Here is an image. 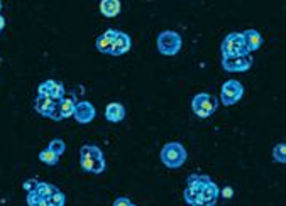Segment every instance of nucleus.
<instances>
[{
  "label": "nucleus",
  "mask_w": 286,
  "mask_h": 206,
  "mask_svg": "<svg viewBox=\"0 0 286 206\" xmlns=\"http://www.w3.org/2000/svg\"><path fill=\"white\" fill-rule=\"evenodd\" d=\"M161 161L166 168L178 169L186 161V149L180 142H168L161 149Z\"/></svg>",
  "instance_id": "obj_1"
},
{
  "label": "nucleus",
  "mask_w": 286,
  "mask_h": 206,
  "mask_svg": "<svg viewBox=\"0 0 286 206\" xmlns=\"http://www.w3.org/2000/svg\"><path fill=\"white\" fill-rule=\"evenodd\" d=\"M224 58H236V56H248V47L244 44L241 32H231L229 36H225L220 46Z\"/></svg>",
  "instance_id": "obj_2"
},
{
  "label": "nucleus",
  "mask_w": 286,
  "mask_h": 206,
  "mask_svg": "<svg viewBox=\"0 0 286 206\" xmlns=\"http://www.w3.org/2000/svg\"><path fill=\"white\" fill-rule=\"evenodd\" d=\"M217 107H219V102L214 95L209 93H198L193 96L192 100V110L197 117L200 118H207L210 115H214Z\"/></svg>",
  "instance_id": "obj_3"
},
{
  "label": "nucleus",
  "mask_w": 286,
  "mask_h": 206,
  "mask_svg": "<svg viewBox=\"0 0 286 206\" xmlns=\"http://www.w3.org/2000/svg\"><path fill=\"white\" fill-rule=\"evenodd\" d=\"M181 49V36L175 30H163L158 36V51L163 56H175Z\"/></svg>",
  "instance_id": "obj_4"
},
{
  "label": "nucleus",
  "mask_w": 286,
  "mask_h": 206,
  "mask_svg": "<svg viewBox=\"0 0 286 206\" xmlns=\"http://www.w3.org/2000/svg\"><path fill=\"white\" fill-rule=\"evenodd\" d=\"M244 95V86H242L241 81L237 80H229L224 83L222 90H220V100L225 107H231V105H236Z\"/></svg>",
  "instance_id": "obj_5"
},
{
  "label": "nucleus",
  "mask_w": 286,
  "mask_h": 206,
  "mask_svg": "<svg viewBox=\"0 0 286 206\" xmlns=\"http://www.w3.org/2000/svg\"><path fill=\"white\" fill-rule=\"evenodd\" d=\"M253 66V58L248 56H236V58H222V68L231 73H244Z\"/></svg>",
  "instance_id": "obj_6"
},
{
  "label": "nucleus",
  "mask_w": 286,
  "mask_h": 206,
  "mask_svg": "<svg viewBox=\"0 0 286 206\" xmlns=\"http://www.w3.org/2000/svg\"><path fill=\"white\" fill-rule=\"evenodd\" d=\"M37 95L49 96V98L59 102L61 98H64V86H63V83H59V81L46 80L37 86Z\"/></svg>",
  "instance_id": "obj_7"
},
{
  "label": "nucleus",
  "mask_w": 286,
  "mask_h": 206,
  "mask_svg": "<svg viewBox=\"0 0 286 206\" xmlns=\"http://www.w3.org/2000/svg\"><path fill=\"white\" fill-rule=\"evenodd\" d=\"M95 115H97V110L90 102H78L75 107V113H73L78 124H90Z\"/></svg>",
  "instance_id": "obj_8"
},
{
  "label": "nucleus",
  "mask_w": 286,
  "mask_h": 206,
  "mask_svg": "<svg viewBox=\"0 0 286 206\" xmlns=\"http://www.w3.org/2000/svg\"><path fill=\"white\" fill-rule=\"evenodd\" d=\"M117 32L119 30L117 29H108L105 32L102 34V36L97 37V42H95V46H97V49L103 52V54H110L112 52V46H114V41L117 37Z\"/></svg>",
  "instance_id": "obj_9"
},
{
  "label": "nucleus",
  "mask_w": 286,
  "mask_h": 206,
  "mask_svg": "<svg viewBox=\"0 0 286 206\" xmlns=\"http://www.w3.org/2000/svg\"><path fill=\"white\" fill-rule=\"evenodd\" d=\"M129 49H131V37H129L125 32H122V30H119V32H117L115 41H114V46H112L110 54L112 56H122Z\"/></svg>",
  "instance_id": "obj_10"
},
{
  "label": "nucleus",
  "mask_w": 286,
  "mask_h": 206,
  "mask_svg": "<svg viewBox=\"0 0 286 206\" xmlns=\"http://www.w3.org/2000/svg\"><path fill=\"white\" fill-rule=\"evenodd\" d=\"M241 34H242V39H244V44H246V47H248L249 54L253 51H258L259 47H261L263 37H261V34H259L258 30L248 29V30H244V32H241Z\"/></svg>",
  "instance_id": "obj_11"
},
{
  "label": "nucleus",
  "mask_w": 286,
  "mask_h": 206,
  "mask_svg": "<svg viewBox=\"0 0 286 206\" xmlns=\"http://www.w3.org/2000/svg\"><path fill=\"white\" fill-rule=\"evenodd\" d=\"M56 105H58V102H56V100L49 98V96H41V95H37L36 102H34V108H36V112L41 113L42 117L49 118L51 112L54 110Z\"/></svg>",
  "instance_id": "obj_12"
},
{
  "label": "nucleus",
  "mask_w": 286,
  "mask_h": 206,
  "mask_svg": "<svg viewBox=\"0 0 286 206\" xmlns=\"http://www.w3.org/2000/svg\"><path fill=\"white\" fill-rule=\"evenodd\" d=\"M105 118L112 124H117V122H122L125 118V108L124 105L120 103H108L105 108Z\"/></svg>",
  "instance_id": "obj_13"
},
{
  "label": "nucleus",
  "mask_w": 286,
  "mask_h": 206,
  "mask_svg": "<svg viewBox=\"0 0 286 206\" xmlns=\"http://www.w3.org/2000/svg\"><path fill=\"white\" fill-rule=\"evenodd\" d=\"M80 166L86 173L100 174L105 171V161L103 159H88V157H80Z\"/></svg>",
  "instance_id": "obj_14"
},
{
  "label": "nucleus",
  "mask_w": 286,
  "mask_h": 206,
  "mask_svg": "<svg viewBox=\"0 0 286 206\" xmlns=\"http://www.w3.org/2000/svg\"><path fill=\"white\" fill-rule=\"evenodd\" d=\"M210 181L212 179H210V176H207V174H192V176H188V188H192L195 193L200 195L202 190Z\"/></svg>",
  "instance_id": "obj_15"
},
{
  "label": "nucleus",
  "mask_w": 286,
  "mask_h": 206,
  "mask_svg": "<svg viewBox=\"0 0 286 206\" xmlns=\"http://www.w3.org/2000/svg\"><path fill=\"white\" fill-rule=\"evenodd\" d=\"M75 107H76V102L73 96H64L58 102V108H59V113H61V118H68V117H73L75 113Z\"/></svg>",
  "instance_id": "obj_16"
},
{
  "label": "nucleus",
  "mask_w": 286,
  "mask_h": 206,
  "mask_svg": "<svg viewBox=\"0 0 286 206\" xmlns=\"http://www.w3.org/2000/svg\"><path fill=\"white\" fill-rule=\"evenodd\" d=\"M120 2L119 0H103L100 3V12L108 19H112V17H117L120 12Z\"/></svg>",
  "instance_id": "obj_17"
},
{
  "label": "nucleus",
  "mask_w": 286,
  "mask_h": 206,
  "mask_svg": "<svg viewBox=\"0 0 286 206\" xmlns=\"http://www.w3.org/2000/svg\"><path fill=\"white\" fill-rule=\"evenodd\" d=\"M80 157H88V159H103V154H102L100 147L86 144V146H81V149H80Z\"/></svg>",
  "instance_id": "obj_18"
},
{
  "label": "nucleus",
  "mask_w": 286,
  "mask_h": 206,
  "mask_svg": "<svg viewBox=\"0 0 286 206\" xmlns=\"http://www.w3.org/2000/svg\"><path fill=\"white\" fill-rule=\"evenodd\" d=\"M56 191H58V188L53 186V184H49V183H39L37 188H36V191H34V193L41 196V198L47 200L51 195H54Z\"/></svg>",
  "instance_id": "obj_19"
},
{
  "label": "nucleus",
  "mask_w": 286,
  "mask_h": 206,
  "mask_svg": "<svg viewBox=\"0 0 286 206\" xmlns=\"http://www.w3.org/2000/svg\"><path fill=\"white\" fill-rule=\"evenodd\" d=\"M39 161L44 162L46 166H56L59 161V157L54 154V152H51L49 149H44V151L39 152Z\"/></svg>",
  "instance_id": "obj_20"
},
{
  "label": "nucleus",
  "mask_w": 286,
  "mask_h": 206,
  "mask_svg": "<svg viewBox=\"0 0 286 206\" xmlns=\"http://www.w3.org/2000/svg\"><path fill=\"white\" fill-rule=\"evenodd\" d=\"M47 149H49L51 152H54V154L59 157L64 151H66V144H64L61 139H53L49 142V146H47Z\"/></svg>",
  "instance_id": "obj_21"
},
{
  "label": "nucleus",
  "mask_w": 286,
  "mask_h": 206,
  "mask_svg": "<svg viewBox=\"0 0 286 206\" xmlns=\"http://www.w3.org/2000/svg\"><path fill=\"white\" fill-rule=\"evenodd\" d=\"M273 159L280 164H285L286 162V146L285 144H278L275 149H273Z\"/></svg>",
  "instance_id": "obj_22"
},
{
  "label": "nucleus",
  "mask_w": 286,
  "mask_h": 206,
  "mask_svg": "<svg viewBox=\"0 0 286 206\" xmlns=\"http://www.w3.org/2000/svg\"><path fill=\"white\" fill-rule=\"evenodd\" d=\"M46 201H47V206H64V201H66V200H64L63 193L58 190L54 195H51Z\"/></svg>",
  "instance_id": "obj_23"
},
{
  "label": "nucleus",
  "mask_w": 286,
  "mask_h": 206,
  "mask_svg": "<svg viewBox=\"0 0 286 206\" xmlns=\"http://www.w3.org/2000/svg\"><path fill=\"white\" fill-rule=\"evenodd\" d=\"M25 201H27L29 206H47V201L36 195V193H27V200Z\"/></svg>",
  "instance_id": "obj_24"
},
{
  "label": "nucleus",
  "mask_w": 286,
  "mask_h": 206,
  "mask_svg": "<svg viewBox=\"0 0 286 206\" xmlns=\"http://www.w3.org/2000/svg\"><path fill=\"white\" fill-rule=\"evenodd\" d=\"M37 184H39L37 179H27V181H24L22 188L25 190V193H34V191H36V188H37Z\"/></svg>",
  "instance_id": "obj_25"
},
{
  "label": "nucleus",
  "mask_w": 286,
  "mask_h": 206,
  "mask_svg": "<svg viewBox=\"0 0 286 206\" xmlns=\"http://www.w3.org/2000/svg\"><path fill=\"white\" fill-rule=\"evenodd\" d=\"M131 205L132 203H131V200H129V198H117L112 206H131Z\"/></svg>",
  "instance_id": "obj_26"
},
{
  "label": "nucleus",
  "mask_w": 286,
  "mask_h": 206,
  "mask_svg": "<svg viewBox=\"0 0 286 206\" xmlns=\"http://www.w3.org/2000/svg\"><path fill=\"white\" fill-rule=\"evenodd\" d=\"M220 195H222L225 200H229V198H232V196H234V190L231 186H227V188H224V190L220 191Z\"/></svg>",
  "instance_id": "obj_27"
},
{
  "label": "nucleus",
  "mask_w": 286,
  "mask_h": 206,
  "mask_svg": "<svg viewBox=\"0 0 286 206\" xmlns=\"http://www.w3.org/2000/svg\"><path fill=\"white\" fill-rule=\"evenodd\" d=\"M3 27H5V19H3V17L0 15V32L3 30Z\"/></svg>",
  "instance_id": "obj_28"
},
{
  "label": "nucleus",
  "mask_w": 286,
  "mask_h": 206,
  "mask_svg": "<svg viewBox=\"0 0 286 206\" xmlns=\"http://www.w3.org/2000/svg\"><path fill=\"white\" fill-rule=\"evenodd\" d=\"M0 8H2V2H0Z\"/></svg>",
  "instance_id": "obj_29"
},
{
  "label": "nucleus",
  "mask_w": 286,
  "mask_h": 206,
  "mask_svg": "<svg viewBox=\"0 0 286 206\" xmlns=\"http://www.w3.org/2000/svg\"><path fill=\"white\" fill-rule=\"evenodd\" d=\"M131 206H136V205H134V203H132V205H131Z\"/></svg>",
  "instance_id": "obj_30"
},
{
  "label": "nucleus",
  "mask_w": 286,
  "mask_h": 206,
  "mask_svg": "<svg viewBox=\"0 0 286 206\" xmlns=\"http://www.w3.org/2000/svg\"><path fill=\"white\" fill-rule=\"evenodd\" d=\"M188 206H193V205H188Z\"/></svg>",
  "instance_id": "obj_31"
}]
</instances>
